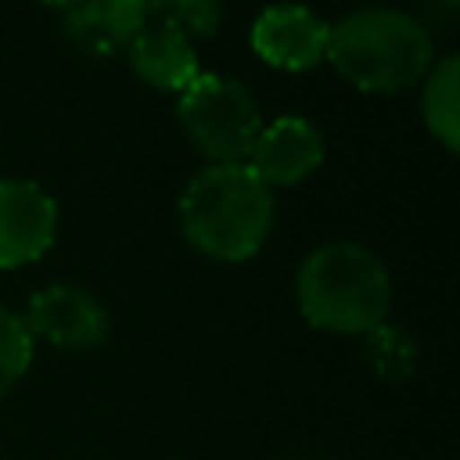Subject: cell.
I'll return each instance as SVG.
<instances>
[{
	"label": "cell",
	"instance_id": "7",
	"mask_svg": "<svg viewBox=\"0 0 460 460\" xmlns=\"http://www.w3.org/2000/svg\"><path fill=\"white\" fill-rule=\"evenodd\" d=\"M331 22L305 4L280 0L255 14L248 43L255 58L277 72H309L327 58Z\"/></svg>",
	"mask_w": 460,
	"mask_h": 460
},
{
	"label": "cell",
	"instance_id": "11",
	"mask_svg": "<svg viewBox=\"0 0 460 460\" xmlns=\"http://www.w3.org/2000/svg\"><path fill=\"white\" fill-rule=\"evenodd\" d=\"M420 119L424 129L453 155L460 147V58H438L420 79Z\"/></svg>",
	"mask_w": 460,
	"mask_h": 460
},
{
	"label": "cell",
	"instance_id": "4",
	"mask_svg": "<svg viewBox=\"0 0 460 460\" xmlns=\"http://www.w3.org/2000/svg\"><path fill=\"white\" fill-rule=\"evenodd\" d=\"M176 122L205 165H223L248 158V147L266 119L241 79L198 72V79L176 93Z\"/></svg>",
	"mask_w": 460,
	"mask_h": 460
},
{
	"label": "cell",
	"instance_id": "16",
	"mask_svg": "<svg viewBox=\"0 0 460 460\" xmlns=\"http://www.w3.org/2000/svg\"><path fill=\"white\" fill-rule=\"evenodd\" d=\"M449 4H453V0H449Z\"/></svg>",
	"mask_w": 460,
	"mask_h": 460
},
{
	"label": "cell",
	"instance_id": "15",
	"mask_svg": "<svg viewBox=\"0 0 460 460\" xmlns=\"http://www.w3.org/2000/svg\"><path fill=\"white\" fill-rule=\"evenodd\" d=\"M40 4H43V7H58L61 0H40Z\"/></svg>",
	"mask_w": 460,
	"mask_h": 460
},
{
	"label": "cell",
	"instance_id": "14",
	"mask_svg": "<svg viewBox=\"0 0 460 460\" xmlns=\"http://www.w3.org/2000/svg\"><path fill=\"white\" fill-rule=\"evenodd\" d=\"M36 338L29 334L22 313L0 305V395H7L32 367Z\"/></svg>",
	"mask_w": 460,
	"mask_h": 460
},
{
	"label": "cell",
	"instance_id": "1",
	"mask_svg": "<svg viewBox=\"0 0 460 460\" xmlns=\"http://www.w3.org/2000/svg\"><path fill=\"white\" fill-rule=\"evenodd\" d=\"M187 244L212 262H248L277 219L273 190L244 165H201L176 201Z\"/></svg>",
	"mask_w": 460,
	"mask_h": 460
},
{
	"label": "cell",
	"instance_id": "12",
	"mask_svg": "<svg viewBox=\"0 0 460 460\" xmlns=\"http://www.w3.org/2000/svg\"><path fill=\"white\" fill-rule=\"evenodd\" d=\"M363 363L374 377L388 381V385H402L413 377L417 370V341L406 327L399 323H377L374 331L363 334Z\"/></svg>",
	"mask_w": 460,
	"mask_h": 460
},
{
	"label": "cell",
	"instance_id": "5",
	"mask_svg": "<svg viewBox=\"0 0 460 460\" xmlns=\"http://www.w3.org/2000/svg\"><path fill=\"white\" fill-rule=\"evenodd\" d=\"M22 320L32 338H43L47 345L68 349V352L97 349L111 331V320H108V309L101 305V298L68 280H54V284L32 291Z\"/></svg>",
	"mask_w": 460,
	"mask_h": 460
},
{
	"label": "cell",
	"instance_id": "10",
	"mask_svg": "<svg viewBox=\"0 0 460 460\" xmlns=\"http://www.w3.org/2000/svg\"><path fill=\"white\" fill-rule=\"evenodd\" d=\"M126 54H129V68L137 72V79H144L147 86H155L162 93H180L201 72L194 40H187L165 25H151V22L133 36Z\"/></svg>",
	"mask_w": 460,
	"mask_h": 460
},
{
	"label": "cell",
	"instance_id": "3",
	"mask_svg": "<svg viewBox=\"0 0 460 460\" xmlns=\"http://www.w3.org/2000/svg\"><path fill=\"white\" fill-rule=\"evenodd\" d=\"M295 302L309 327L327 334H367L388 320L392 277L377 252L359 241L316 244L295 273Z\"/></svg>",
	"mask_w": 460,
	"mask_h": 460
},
{
	"label": "cell",
	"instance_id": "2",
	"mask_svg": "<svg viewBox=\"0 0 460 460\" xmlns=\"http://www.w3.org/2000/svg\"><path fill=\"white\" fill-rule=\"evenodd\" d=\"M323 61L359 93H402L435 65V40L417 14L363 4L331 22Z\"/></svg>",
	"mask_w": 460,
	"mask_h": 460
},
{
	"label": "cell",
	"instance_id": "9",
	"mask_svg": "<svg viewBox=\"0 0 460 460\" xmlns=\"http://www.w3.org/2000/svg\"><path fill=\"white\" fill-rule=\"evenodd\" d=\"M68 43L90 58H111L147 25L144 0H61L58 7Z\"/></svg>",
	"mask_w": 460,
	"mask_h": 460
},
{
	"label": "cell",
	"instance_id": "6",
	"mask_svg": "<svg viewBox=\"0 0 460 460\" xmlns=\"http://www.w3.org/2000/svg\"><path fill=\"white\" fill-rule=\"evenodd\" d=\"M54 194L22 176H0V270H22L43 259L58 241Z\"/></svg>",
	"mask_w": 460,
	"mask_h": 460
},
{
	"label": "cell",
	"instance_id": "13",
	"mask_svg": "<svg viewBox=\"0 0 460 460\" xmlns=\"http://www.w3.org/2000/svg\"><path fill=\"white\" fill-rule=\"evenodd\" d=\"M147 22L187 40H208L223 22V0H144Z\"/></svg>",
	"mask_w": 460,
	"mask_h": 460
},
{
	"label": "cell",
	"instance_id": "8",
	"mask_svg": "<svg viewBox=\"0 0 460 460\" xmlns=\"http://www.w3.org/2000/svg\"><path fill=\"white\" fill-rule=\"evenodd\" d=\"M323 155L327 140L316 122H309L305 115H277L255 133L244 165L273 190L309 180L323 165Z\"/></svg>",
	"mask_w": 460,
	"mask_h": 460
}]
</instances>
